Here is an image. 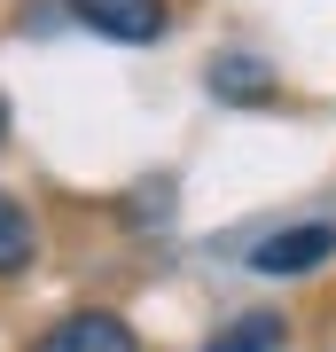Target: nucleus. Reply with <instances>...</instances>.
<instances>
[{
  "mask_svg": "<svg viewBox=\"0 0 336 352\" xmlns=\"http://www.w3.org/2000/svg\"><path fill=\"white\" fill-rule=\"evenodd\" d=\"M282 344H289V321L282 314H243V321H227L203 352H282Z\"/></svg>",
  "mask_w": 336,
  "mask_h": 352,
  "instance_id": "obj_6",
  "label": "nucleus"
},
{
  "mask_svg": "<svg viewBox=\"0 0 336 352\" xmlns=\"http://www.w3.org/2000/svg\"><path fill=\"white\" fill-rule=\"evenodd\" d=\"M32 258H39V227H32L24 204L0 188V282H8V274H24Z\"/></svg>",
  "mask_w": 336,
  "mask_h": 352,
  "instance_id": "obj_4",
  "label": "nucleus"
},
{
  "mask_svg": "<svg viewBox=\"0 0 336 352\" xmlns=\"http://www.w3.org/2000/svg\"><path fill=\"white\" fill-rule=\"evenodd\" d=\"M212 94L219 102H274V71L250 63V55H219L212 63Z\"/></svg>",
  "mask_w": 336,
  "mask_h": 352,
  "instance_id": "obj_5",
  "label": "nucleus"
},
{
  "mask_svg": "<svg viewBox=\"0 0 336 352\" xmlns=\"http://www.w3.org/2000/svg\"><path fill=\"white\" fill-rule=\"evenodd\" d=\"M32 352H141V337H133L125 314H110V305H78V314L39 329Z\"/></svg>",
  "mask_w": 336,
  "mask_h": 352,
  "instance_id": "obj_2",
  "label": "nucleus"
},
{
  "mask_svg": "<svg viewBox=\"0 0 336 352\" xmlns=\"http://www.w3.org/2000/svg\"><path fill=\"white\" fill-rule=\"evenodd\" d=\"M63 8L78 16L87 32L117 39V47H149V39H164V0H63Z\"/></svg>",
  "mask_w": 336,
  "mask_h": 352,
  "instance_id": "obj_3",
  "label": "nucleus"
},
{
  "mask_svg": "<svg viewBox=\"0 0 336 352\" xmlns=\"http://www.w3.org/2000/svg\"><path fill=\"white\" fill-rule=\"evenodd\" d=\"M0 141H8V102H0Z\"/></svg>",
  "mask_w": 336,
  "mask_h": 352,
  "instance_id": "obj_7",
  "label": "nucleus"
},
{
  "mask_svg": "<svg viewBox=\"0 0 336 352\" xmlns=\"http://www.w3.org/2000/svg\"><path fill=\"white\" fill-rule=\"evenodd\" d=\"M250 274H274V282H289V274H313V266H328L336 258V227L328 219H305V227H274L266 243H250Z\"/></svg>",
  "mask_w": 336,
  "mask_h": 352,
  "instance_id": "obj_1",
  "label": "nucleus"
}]
</instances>
